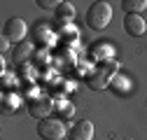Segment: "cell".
Returning a JSON list of instances; mask_svg holds the SVG:
<instances>
[{"mask_svg": "<svg viewBox=\"0 0 147 140\" xmlns=\"http://www.w3.org/2000/svg\"><path fill=\"white\" fill-rule=\"evenodd\" d=\"M117 73H119L117 61H103V63H96V68H94V73L89 75L86 84L91 86V89L100 91V89H105V86L112 84V79H115Z\"/></svg>", "mask_w": 147, "mask_h": 140, "instance_id": "6da1fadb", "label": "cell"}, {"mask_svg": "<svg viewBox=\"0 0 147 140\" xmlns=\"http://www.w3.org/2000/svg\"><path fill=\"white\" fill-rule=\"evenodd\" d=\"M110 19H112V7H110L107 3H103V0L94 3V5L86 9V24L94 28V30H103V28H107Z\"/></svg>", "mask_w": 147, "mask_h": 140, "instance_id": "7a4b0ae2", "label": "cell"}, {"mask_svg": "<svg viewBox=\"0 0 147 140\" xmlns=\"http://www.w3.org/2000/svg\"><path fill=\"white\" fill-rule=\"evenodd\" d=\"M38 135L42 140H65L68 138V131H65V124L56 117H47V119H40L38 124Z\"/></svg>", "mask_w": 147, "mask_h": 140, "instance_id": "3957f363", "label": "cell"}, {"mask_svg": "<svg viewBox=\"0 0 147 140\" xmlns=\"http://www.w3.org/2000/svg\"><path fill=\"white\" fill-rule=\"evenodd\" d=\"M26 33H28V26H26V21H24V19H19V16H12V19L3 26V38H5V40H9L14 47L24 42Z\"/></svg>", "mask_w": 147, "mask_h": 140, "instance_id": "277c9868", "label": "cell"}, {"mask_svg": "<svg viewBox=\"0 0 147 140\" xmlns=\"http://www.w3.org/2000/svg\"><path fill=\"white\" fill-rule=\"evenodd\" d=\"M54 108H56V98H51V96H38V98L28 100V112L38 119H47Z\"/></svg>", "mask_w": 147, "mask_h": 140, "instance_id": "5b68a950", "label": "cell"}, {"mask_svg": "<svg viewBox=\"0 0 147 140\" xmlns=\"http://www.w3.org/2000/svg\"><path fill=\"white\" fill-rule=\"evenodd\" d=\"M65 140H94V124L89 119H80L75 126L70 129Z\"/></svg>", "mask_w": 147, "mask_h": 140, "instance_id": "8992f818", "label": "cell"}, {"mask_svg": "<svg viewBox=\"0 0 147 140\" xmlns=\"http://www.w3.org/2000/svg\"><path fill=\"white\" fill-rule=\"evenodd\" d=\"M124 30L128 35H133V38H140V35H145V30H147V24H145V19L140 14H126Z\"/></svg>", "mask_w": 147, "mask_h": 140, "instance_id": "52a82bcc", "label": "cell"}, {"mask_svg": "<svg viewBox=\"0 0 147 140\" xmlns=\"http://www.w3.org/2000/svg\"><path fill=\"white\" fill-rule=\"evenodd\" d=\"M89 54H91V59H94L96 63H103V61H112V56H115V47L110 44L107 40H103V42H98V44H94L89 49Z\"/></svg>", "mask_w": 147, "mask_h": 140, "instance_id": "ba28073f", "label": "cell"}, {"mask_svg": "<svg viewBox=\"0 0 147 140\" xmlns=\"http://www.w3.org/2000/svg\"><path fill=\"white\" fill-rule=\"evenodd\" d=\"M110 89H112L117 96H126V94H131V89H133L131 77L124 75V73H117L115 79H112V84H110Z\"/></svg>", "mask_w": 147, "mask_h": 140, "instance_id": "9c48e42d", "label": "cell"}, {"mask_svg": "<svg viewBox=\"0 0 147 140\" xmlns=\"http://www.w3.org/2000/svg\"><path fill=\"white\" fill-rule=\"evenodd\" d=\"M21 108V96L16 91H5L3 94V110L5 112H16Z\"/></svg>", "mask_w": 147, "mask_h": 140, "instance_id": "30bf717a", "label": "cell"}, {"mask_svg": "<svg viewBox=\"0 0 147 140\" xmlns=\"http://www.w3.org/2000/svg\"><path fill=\"white\" fill-rule=\"evenodd\" d=\"M56 14V21L61 24V26H68L70 21H72V16H75V7H72L70 3H61V7L54 12Z\"/></svg>", "mask_w": 147, "mask_h": 140, "instance_id": "8fae6325", "label": "cell"}, {"mask_svg": "<svg viewBox=\"0 0 147 140\" xmlns=\"http://www.w3.org/2000/svg\"><path fill=\"white\" fill-rule=\"evenodd\" d=\"M33 35H35V40H38L40 44H49V42L54 40L51 26H47V24H38V26L33 28Z\"/></svg>", "mask_w": 147, "mask_h": 140, "instance_id": "7c38bea8", "label": "cell"}, {"mask_svg": "<svg viewBox=\"0 0 147 140\" xmlns=\"http://www.w3.org/2000/svg\"><path fill=\"white\" fill-rule=\"evenodd\" d=\"M30 54H33V44H30V42L16 44V47H14V63H24Z\"/></svg>", "mask_w": 147, "mask_h": 140, "instance_id": "4fadbf2b", "label": "cell"}, {"mask_svg": "<svg viewBox=\"0 0 147 140\" xmlns=\"http://www.w3.org/2000/svg\"><path fill=\"white\" fill-rule=\"evenodd\" d=\"M121 7H124L126 14H140V12L147 9V0H124Z\"/></svg>", "mask_w": 147, "mask_h": 140, "instance_id": "5bb4252c", "label": "cell"}, {"mask_svg": "<svg viewBox=\"0 0 147 140\" xmlns=\"http://www.w3.org/2000/svg\"><path fill=\"white\" fill-rule=\"evenodd\" d=\"M56 108H59V114L61 117H72L75 114V105L65 98H56Z\"/></svg>", "mask_w": 147, "mask_h": 140, "instance_id": "9a60e30c", "label": "cell"}, {"mask_svg": "<svg viewBox=\"0 0 147 140\" xmlns=\"http://www.w3.org/2000/svg\"><path fill=\"white\" fill-rule=\"evenodd\" d=\"M61 3H63V0H38V5L42 9H51V12H56L61 7Z\"/></svg>", "mask_w": 147, "mask_h": 140, "instance_id": "2e32d148", "label": "cell"}, {"mask_svg": "<svg viewBox=\"0 0 147 140\" xmlns=\"http://www.w3.org/2000/svg\"><path fill=\"white\" fill-rule=\"evenodd\" d=\"M12 79H16V77H12V75L3 73V86H5V89H7V86H12Z\"/></svg>", "mask_w": 147, "mask_h": 140, "instance_id": "e0dca14e", "label": "cell"}, {"mask_svg": "<svg viewBox=\"0 0 147 140\" xmlns=\"http://www.w3.org/2000/svg\"><path fill=\"white\" fill-rule=\"evenodd\" d=\"M0 49H3V51H7V49H9V40H5V38L0 40Z\"/></svg>", "mask_w": 147, "mask_h": 140, "instance_id": "ac0fdd59", "label": "cell"}]
</instances>
